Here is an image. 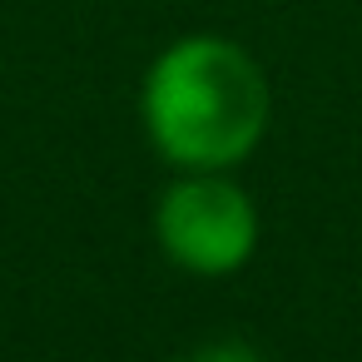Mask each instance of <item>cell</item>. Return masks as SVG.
I'll return each instance as SVG.
<instances>
[{
	"instance_id": "6da1fadb",
	"label": "cell",
	"mask_w": 362,
	"mask_h": 362,
	"mask_svg": "<svg viewBox=\"0 0 362 362\" xmlns=\"http://www.w3.org/2000/svg\"><path fill=\"white\" fill-rule=\"evenodd\" d=\"M268 124V80L218 35L169 45L144 80V129L179 169L238 164Z\"/></svg>"
},
{
	"instance_id": "7a4b0ae2",
	"label": "cell",
	"mask_w": 362,
	"mask_h": 362,
	"mask_svg": "<svg viewBox=\"0 0 362 362\" xmlns=\"http://www.w3.org/2000/svg\"><path fill=\"white\" fill-rule=\"evenodd\" d=\"M159 243L189 273H233L258 243V214L238 184L194 174L159 199Z\"/></svg>"
},
{
	"instance_id": "3957f363",
	"label": "cell",
	"mask_w": 362,
	"mask_h": 362,
	"mask_svg": "<svg viewBox=\"0 0 362 362\" xmlns=\"http://www.w3.org/2000/svg\"><path fill=\"white\" fill-rule=\"evenodd\" d=\"M184 362H263V357H258L248 342H233V337H228V342H209V347L189 352Z\"/></svg>"
}]
</instances>
